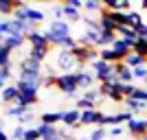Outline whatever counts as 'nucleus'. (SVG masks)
Returning <instances> with one entry per match:
<instances>
[{
  "instance_id": "obj_29",
  "label": "nucleus",
  "mask_w": 147,
  "mask_h": 140,
  "mask_svg": "<svg viewBox=\"0 0 147 140\" xmlns=\"http://www.w3.org/2000/svg\"><path fill=\"white\" fill-rule=\"evenodd\" d=\"M84 9H86V11H103V5H101V2H97V0H86V2H84Z\"/></svg>"
},
{
  "instance_id": "obj_2",
  "label": "nucleus",
  "mask_w": 147,
  "mask_h": 140,
  "mask_svg": "<svg viewBox=\"0 0 147 140\" xmlns=\"http://www.w3.org/2000/svg\"><path fill=\"white\" fill-rule=\"evenodd\" d=\"M55 66L59 68V70H64V74H77L81 72V68H84V64H81L77 57H75L73 50H57L55 53Z\"/></svg>"
},
{
  "instance_id": "obj_8",
  "label": "nucleus",
  "mask_w": 147,
  "mask_h": 140,
  "mask_svg": "<svg viewBox=\"0 0 147 140\" xmlns=\"http://www.w3.org/2000/svg\"><path fill=\"white\" fill-rule=\"evenodd\" d=\"M114 74H117L119 83H134V74H132V68H127L125 64H114Z\"/></svg>"
},
{
  "instance_id": "obj_4",
  "label": "nucleus",
  "mask_w": 147,
  "mask_h": 140,
  "mask_svg": "<svg viewBox=\"0 0 147 140\" xmlns=\"http://www.w3.org/2000/svg\"><path fill=\"white\" fill-rule=\"evenodd\" d=\"M55 88L61 92V94H66V96H75L77 92H79V83H77V74H57L55 79Z\"/></svg>"
},
{
  "instance_id": "obj_36",
  "label": "nucleus",
  "mask_w": 147,
  "mask_h": 140,
  "mask_svg": "<svg viewBox=\"0 0 147 140\" xmlns=\"http://www.w3.org/2000/svg\"><path fill=\"white\" fill-rule=\"evenodd\" d=\"M53 15H55V20H64V7L53 5Z\"/></svg>"
},
{
  "instance_id": "obj_25",
  "label": "nucleus",
  "mask_w": 147,
  "mask_h": 140,
  "mask_svg": "<svg viewBox=\"0 0 147 140\" xmlns=\"http://www.w3.org/2000/svg\"><path fill=\"white\" fill-rule=\"evenodd\" d=\"M0 68H11V50L0 46Z\"/></svg>"
},
{
  "instance_id": "obj_34",
  "label": "nucleus",
  "mask_w": 147,
  "mask_h": 140,
  "mask_svg": "<svg viewBox=\"0 0 147 140\" xmlns=\"http://www.w3.org/2000/svg\"><path fill=\"white\" fill-rule=\"evenodd\" d=\"M134 53H138V55L147 57V40H138V42H136V46H134Z\"/></svg>"
},
{
  "instance_id": "obj_14",
  "label": "nucleus",
  "mask_w": 147,
  "mask_h": 140,
  "mask_svg": "<svg viewBox=\"0 0 147 140\" xmlns=\"http://www.w3.org/2000/svg\"><path fill=\"white\" fill-rule=\"evenodd\" d=\"M99 59H103V61H108V64H121L123 61V57L119 55L117 50H112V48H99Z\"/></svg>"
},
{
  "instance_id": "obj_24",
  "label": "nucleus",
  "mask_w": 147,
  "mask_h": 140,
  "mask_svg": "<svg viewBox=\"0 0 147 140\" xmlns=\"http://www.w3.org/2000/svg\"><path fill=\"white\" fill-rule=\"evenodd\" d=\"M143 24V15L141 11H127V26H132V29H136V26Z\"/></svg>"
},
{
  "instance_id": "obj_44",
  "label": "nucleus",
  "mask_w": 147,
  "mask_h": 140,
  "mask_svg": "<svg viewBox=\"0 0 147 140\" xmlns=\"http://www.w3.org/2000/svg\"><path fill=\"white\" fill-rule=\"evenodd\" d=\"M145 118H147V116H145Z\"/></svg>"
},
{
  "instance_id": "obj_39",
  "label": "nucleus",
  "mask_w": 147,
  "mask_h": 140,
  "mask_svg": "<svg viewBox=\"0 0 147 140\" xmlns=\"http://www.w3.org/2000/svg\"><path fill=\"white\" fill-rule=\"evenodd\" d=\"M66 5H70L73 9H81V7H84V2H81V0H68Z\"/></svg>"
},
{
  "instance_id": "obj_23",
  "label": "nucleus",
  "mask_w": 147,
  "mask_h": 140,
  "mask_svg": "<svg viewBox=\"0 0 147 140\" xmlns=\"http://www.w3.org/2000/svg\"><path fill=\"white\" fill-rule=\"evenodd\" d=\"M64 20H73V22H77V20H81V13H79V9H73V7L70 5H66V2H64Z\"/></svg>"
},
{
  "instance_id": "obj_30",
  "label": "nucleus",
  "mask_w": 147,
  "mask_h": 140,
  "mask_svg": "<svg viewBox=\"0 0 147 140\" xmlns=\"http://www.w3.org/2000/svg\"><path fill=\"white\" fill-rule=\"evenodd\" d=\"M105 138H108V131H105V127H97L90 136H88V140H105Z\"/></svg>"
},
{
  "instance_id": "obj_26",
  "label": "nucleus",
  "mask_w": 147,
  "mask_h": 140,
  "mask_svg": "<svg viewBox=\"0 0 147 140\" xmlns=\"http://www.w3.org/2000/svg\"><path fill=\"white\" fill-rule=\"evenodd\" d=\"M13 9H16L13 0H0V13L2 15H13Z\"/></svg>"
},
{
  "instance_id": "obj_19",
  "label": "nucleus",
  "mask_w": 147,
  "mask_h": 140,
  "mask_svg": "<svg viewBox=\"0 0 147 140\" xmlns=\"http://www.w3.org/2000/svg\"><path fill=\"white\" fill-rule=\"evenodd\" d=\"M0 98H2L5 103H13L16 105V101H18V88H16V85H7L5 90L0 92Z\"/></svg>"
},
{
  "instance_id": "obj_13",
  "label": "nucleus",
  "mask_w": 147,
  "mask_h": 140,
  "mask_svg": "<svg viewBox=\"0 0 147 140\" xmlns=\"http://www.w3.org/2000/svg\"><path fill=\"white\" fill-rule=\"evenodd\" d=\"M77 83H79V90H92V83H94V72H88V70L77 72Z\"/></svg>"
},
{
  "instance_id": "obj_43",
  "label": "nucleus",
  "mask_w": 147,
  "mask_h": 140,
  "mask_svg": "<svg viewBox=\"0 0 147 140\" xmlns=\"http://www.w3.org/2000/svg\"><path fill=\"white\" fill-rule=\"evenodd\" d=\"M145 83H147V79H145Z\"/></svg>"
},
{
  "instance_id": "obj_15",
  "label": "nucleus",
  "mask_w": 147,
  "mask_h": 140,
  "mask_svg": "<svg viewBox=\"0 0 147 140\" xmlns=\"http://www.w3.org/2000/svg\"><path fill=\"white\" fill-rule=\"evenodd\" d=\"M123 64H125L127 68H132V70H134V68L145 66V64H147V57H143V55H138V53H134V50H132V53H129V55L123 59Z\"/></svg>"
},
{
  "instance_id": "obj_18",
  "label": "nucleus",
  "mask_w": 147,
  "mask_h": 140,
  "mask_svg": "<svg viewBox=\"0 0 147 140\" xmlns=\"http://www.w3.org/2000/svg\"><path fill=\"white\" fill-rule=\"evenodd\" d=\"M117 33H112V31H101V37H99V48H110L112 44L117 42Z\"/></svg>"
},
{
  "instance_id": "obj_28",
  "label": "nucleus",
  "mask_w": 147,
  "mask_h": 140,
  "mask_svg": "<svg viewBox=\"0 0 147 140\" xmlns=\"http://www.w3.org/2000/svg\"><path fill=\"white\" fill-rule=\"evenodd\" d=\"M42 140H66L64 138V134H61V129H57V127H51V131L46 136H44Z\"/></svg>"
},
{
  "instance_id": "obj_9",
  "label": "nucleus",
  "mask_w": 147,
  "mask_h": 140,
  "mask_svg": "<svg viewBox=\"0 0 147 140\" xmlns=\"http://www.w3.org/2000/svg\"><path fill=\"white\" fill-rule=\"evenodd\" d=\"M99 26H101V31H112V33L119 31V24L112 18V11H105V9L99 13Z\"/></svg>"
},
{
  "instance_id": "obj_11",
  "label": "nucleus",
  "mask_w": 147,
  "mask_h": 140,
  "mask_svg": "<svg viewBox=\"0 0 147 140\" xmlns=\"http://www.w3.org/2000/svg\"><path fill=\"white\" fill-rule=\"evenodd\" d=\"M123 105H125V112L138 116V118H141V114H145V112H147V103L134 101V98H125V101H123Z\"/></svg>"
},
{
  "instance_id": "obj_1",
  "label": "nucleus",
  "mask_w": 147,
  "mask_h": 140,
  "mask_svg": "<svg viewBox=\"0 0 147 140\" xmlns=\"http://www.w3.org/2000/svg\"><path fill=\"white\" fill-rule=\"evenodd\" d=\"M44 37H46V42L51 44V46H57L59 48V44L66 40V37H70V24H68L66 20H53L49 24V29H46V33H44Z\"/></svg>"
},
{
  "instance_id": "obj_35",
  "label": "nucleus",
  "mask_w": 147,
  "mask_h": 140,
  "mask_svg": "<svg viewBox=\"0 0 147 140\" xmlns=\"http://www.w3.org/2000/svg\"><path fill=\"white\" fill-rule=\"evenodd\" d=\"M24 140H42V138H40V131H37V127H33V129H26V136H24Z\"/></svg>"
},
{
  "instance_id": "obj_10",
  "label": "nucleus",
  "mask_w": 147,
  "mask_h": 140,
  "mask_svg": "<svg viewBox=\"0 0 147 140\" xmlns=\"http://www.w3.org/2000/svg\"><path fill=\"white\" fill-rule=\"evenodd\" d=\"M81 123V112L75 110V107H70V110L64 112V118H61V125L64 127H79Z\"/></svg>"
},
{
  "instance_id": "obj_31",
  "label": "nucleus",
  "mask_w": 147,
  "mask_h": 140,
  "mask_svg": "<svg viewBox=\"0 0 147 140\" xmlns=\"http://www.w3.org/2000/svg\"><path fill=\"white\" fill-rule=\"evenodd\" d=\"M119 85H121L119 90H121V94H123L125 98H129L132 94H134V90H136V85H134V83H119Z\"/></svg>"
},
{
  "instance_id": "obj_6",
  "label": "nucleus",
  "mask_w": 147,
  "mask_h": 140,
  "mask_svg": "<svg viewBox=\"0 0 147 140\" xmlns=\"http://www.w3.org/2000/svg\"><path fill=\"white\" fill-rule=\"evenodd\" d=\"M127 131L132 136H134V138H145L147 136V118H138V116H134V118H132V121L127 123Z\"/></svg>"
},
{
  "instance_id": "obj_41",
  "label": "nucleus",
  "mask_w": 147,
  "mask_h": 140,
  "mask_svg": "<svg viewBox=\"0 0 147 140\" xmlns=\"http://www.w3.org/2000/svg\"><path fill=\"white\" fill-rule=\"evenodd\" d=\"M5 88H7V85H5V81H2V79H0V92H2V90H5Z\"/></svg>"
},
{
  "instance_id": "obj_38",
  "label": "nucleus",
  "mask_w": 147,
  "mask_h": 140,
  "mask_svg": "<svg viewBox=\"0 0 147 140\" xmlns=\"http://www.w3.org/2000/svg\"><path fill=\"white\" fill-rule=\"evenodd\" d=\"M123 131H125V129L119 125V127H112V129H110V136H123Z\"/></svg>"
},
{
  "instance_id": "obj_20",
  "label": "nucleus",
  "mask_w": 147,
  "mask_h": 140,
  "mask_svg": "<svg viewBox=\"0 0 147 140\" xmlns=\"http://www.w3.org/2000/svg\"><path fill=\"white\" fill-rule=\"evenodd\" d=\"M44 11H40V9H33V7H29L26 9V22H31V24H40V22H44Z\"/></svg>"
},
{
  "instance_id": "obj_40",
  "label": "nucleus",
  "mask_w": 147,
  "mask_h": 140,
  "mask_svg": "<svg viewBox=\"0 0 147 140\" xmlns=\"http://www.w3.org/2000/svg\"><path fill=\"white\" fill-rule=\"evenodd\" d=\"M141 9H145V11H147V0H143V2H141Z\"/></svg>"
},
{
  "instance_id": "obj_32",
  "label": "nucleus",
  "mask_w": 147,
  "mask_h": 140,
  "mask_svg": "<svg viewBox=\"0 0 147 140\" xmlns=\"http://www.w3.org/2000/svg\"><path fill=\"white\" fill-rule=\"evenodd\" d=\"M129 98H134V101H141V103H147V90H145V88H136L134 94H132Z\"/></svg>"
},
{
  "instance_id": "obj_5",
  "label": "nucleus",
  "mask_w": 147,
  "mask_h": 140,
  "mask_svg": "<svg viewBox=\"0 0 147 140\" xmlns=\"http://www.w3.org/2000/svg\"><path fill=\"white\" fill-rule=\"evenodd\" d=\"M92 70H94V79L99 83H108V81H117V74H114V66L108 64V61L99 59L92 64Z\"/></svg>"
},
{
  "instance_id": "obj_37",
  "label": "nucleus",
  "mask_w": 147,
  "mask_h": 140,
  "mask_svg": "<svg viewBox=\"0 0 147 140\" xmlns=\"http://www.w3.org/2000/svg\"><path fill=\"white\" fill-rule=\"evenodd\" d=\"M9 77H11V68H0V79L7 81Z\"/></svg>"
},
{
  "instance_id": "obj_22",
  "label": "nucleus",
  "mask_w": 147,
  "mask_h": 140,
  "mask_svg": "<svg viewBox=\"0 0 147 140\" xmlns=\"http://www.w3.org/2000/svg\"><path fill=\"white\" fill-rule=\"evenodd\" d=\"M61 118H64V112H44V114L40 116V121L46 123V125H55V123H61Z\"/></svg>"
},
{
  "instance_id": "obj_16",
  "label": "nucleus",
  "mask_w": 147,
  "mask_h": 140,
  "mask_svg": "<svg viewBox=\"0 0 147 140\" xmlns=\"http://www.w3.org/2000/svg\"><path fill=\"white\" fill-rule=\"evenodd\" d=\"M20 70H29V72H42V64L35 59H31L29 55L20 61Z\"/></svg>"
},
{
  "instance_id": "obj_21",
  "label": "nucleus",
  "mask_w": 147,
  "mask_h": 140,
  "mask_svg": "<svg viewBox=\"0 0 147 140\" xmlns=\"http://www.w3.org/2000/svg\"><path fill=\"white\" fill-rule=\"evenodd\" d=\"M26 42H29L31 46H42V44H49V42H46V37H44V33H42V31H37V29H33L29 35H26Z\"/></svg>"
},
{
  "instance_id": "obj_27",
  "label": "nucleus",
  "mask_w": 147,
  "mask_h": 140,
  "mask_svg": "<svg viewBox=\"0 0 147 140\" xmlns=\"http://www.w3.org/2000/svg\"><path fill=\"white\" fill-rule=\"evenodd\" d=\"M7 114H9V116H16V118L20 121L24 114H29V107H24V105H16V107H9Z\"/></svg>"
},
{
  "instance_id": "obj_3",
  "label": "nucleus",
  "mask_w": 147,
  "mask_h": 140,
  "mask_svg": "<svg viewBox=\"0 0 147 140\" xmlns=\"http://www.w3.org/2000/svg\"><path fill=\"white\" fill-rule=\"evenodd\" d=\"M16 88H18V101H16V105L31 107L33 103H37V90H40L37 83H16Z\"/></svg>"
},
{
  "instance_id": "obj_33",
  "label": "nucleus",
  "mask_w": 147,
  "mask_h": 140,
  "mask_svg": "<svg viewBox=\"0 0 147 140\" xmlns=\"http://www.w3.org/2000/svg\"><path fill=\"white\" fill-rule=\"evenodd\" d=\"M24 136H26V129L22 127V125H16V127H13V131H11L13 140H24Z\"/></svg>"
},
{
  "instance_id": "obj_42",
  "label": "nucleus",
  "mask_w": 147,
  "mask_h": 140,
  "mask_svg": "<svg viewBox=\"0 0 147 140\" xmlns=\"http://www.w3.org/2000/svg\"><path fill=\"white\" fill-rule=\"evenodd\" d=\"M143 140H147V136H145V138H143Z\"/></svg>"
},
{
  "instance_id": "obj_12",
  "label": "nucleus",
  "mask_w": 147,
  "mask_h": 140,
  "mask_svg": "<svg viewBox=\"0 0 147 140\" xmlns=\"http://www.w3.org/2000/svg\"><path fill=\"white\" fill-rule=\"evenodd\" d=\"M49 53H51V44L31 46V48H29V57H31V59H35V61H40V64H42V61L49 57Z\"/></svg>"
},
{
  "instance_id": "obj_7",
  "label": "nucleus",
  "mask_w": 147,
  "mask_h": 140,
  "mask_svg": "<svg viewBox=\"0 0 147 140\" xmlns=\"http://www.w3.org/2000/svg\"><path fill=\"white\" fill-rule=\"evenodd\" d=\"M24 42H26V35H5L2 37V42H0V46H5L7 50H18V48H22L24 46Z\"/></svg>"
},
{
  "instance_id": "obj_17",
  "label": "nucleus",
  "mask_w": 147,
  "mask_h": 140,
  "mask_svg": "<svg viewBox=\"0 0 147 140\" xmlns=\"http://www.w3.org/2000/svg\"><path fill=\"white\" fill-rule=\"evenodd\" d=\"M110 48H112V50H117V53L123 57V59H125V57H127L129 53H132V46H129V44L125 42V40H121V37H117V42L112 44Z\"/></svg>"
}]
</instances>
